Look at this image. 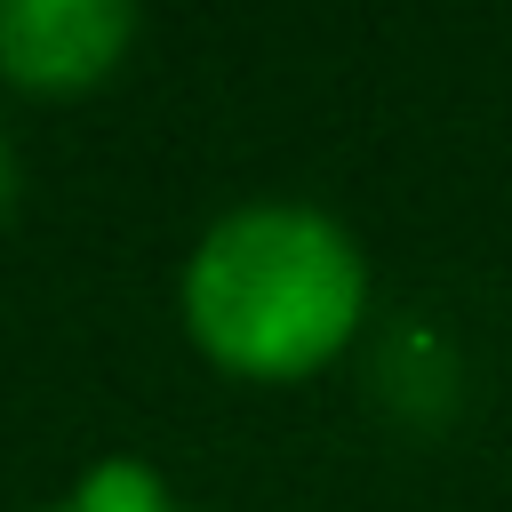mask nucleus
I'll list each match as a JSON object with an SVG mask.
<instances>
[{
  "label": "nucleus",
  "mask_w": 512,
  "mask_h": 512,
  "mask_svg": "<svg viewBox=\"0 0 512 512\" xmlns=\"http://www.w3.org/2000/svg\"><path fill=\"white\" fill-rule=\"evenodd\" d=\"M368 320V256L312 200H248L216 216L184 264L192 344L248 384H296L352 352Z\"/></svg>",
  "instance_id": "obj_1"
},
{
  "label": "nucleus",
  "mask_w": 512,
  "mask_h": 512,
  "mask_svg": "<svg viewBox=\"0 0 512 512\" xmlns=\"http://www.w3.org/2000/svg\"><path fill=\"white\" fill-rule=\"evenodd\" d=\"M136 40V8L120 0H0V72L40 96L96 88Z\"/></svg>",
  "instance_id": "obj_2"
},
{
  "label": "nucleus",
  "mask_w": 512,
  "mask_h": 512,
  "mask_svg": "<svg viewBox=\"0 0 512 512\" xmlns=\"http://www.w3.org/2000/svg\"><path fill=\"white\" fill-rule=\"evenodd\" d=\"M48 512H184L176 496H168V480L152 472V464H136V456H104L64 504H48Z\"/></svg>",
  "instance_id": "obj_3"
},
{
  "label": "nucleus",
  "mask_w": 512,
  "mask_h": 512,
  "mask_svg": "<svg viewBox=\"0 0 512 512\" xmlns=\"http://www.w3.org/2000/svg\"><path fill=\"white\" fill-rule=\"evenodd\" d=\"M8 200H16V152H8V136H0V216H8Z\"/></svg>",
  "instance_id": "obj_4"
}]
</instances>
